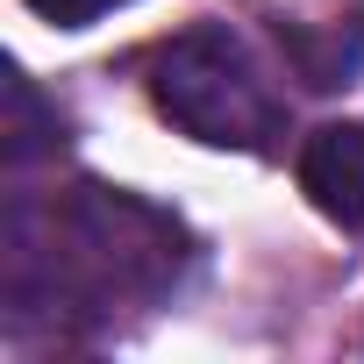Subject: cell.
<instances>
[{
  "mask_svg": "<svg viewBox=\"0 0 364 364\" xmlns=\"http://www.w3.org/2000/svg\"><path fill=\"white\" fill-rule=\"evenodd\" d=\"M193 272V229L171 208L72 178L22 186L0 215V307L8 328L43 336H100L129 314L164 307Z\"/></svg>",
  "mask_w": 364,
  "mask_h": 364,
  "instance_id": "obj_1",
  "label": "cell"
},
{
  "mask_svg": "<svg viewBox=\"0 0 364 364\" xmlns=\"http://www.w3.org/2000/svg\"><path fill=\"white\" fill-rule=\"evenodd\" d=\"M143 86L171 129L208 150H272L286 136V100L229 22H193L150 50Z\"/></svg>",
  "mask_w": 364,
  "mask_h": 364,
  "instance_id": "obj_2",
  "label": "cell"
},
{
  "mask_svg": "<svg viewBox=\"0 0 364 364\" xmlns=\"http://www.w3.org/2000/svg\"><path fill=\"white\" fill-rule=\"evenodd\" d=\"M300 193L336 229L364 236V122H328L300 143Z\"/></svg>",
  "mask_w": 364,
  "mask_h": 364,
  "instance_id": "obj_3",
  "label": "cell"
},
{
  "mask_svg": "<svg viewBox=\"0 0 364 364\" xmlns=\"http://www.w3.org/2000/svg\"><path fill=\"white\" fill-rule=\"evenodd\" d=\"M43 150H58V114L36 100V86L15 72L8 86V171H29Z\"/></svg>",
  "mask_w": 364,
  "mask_h": 364,
  "instance_id": "obj_4",
  "label": "cell"
},
{
  "mask_svg": "<svg viewBox=\"0 0 364 364\" xmlns=\"http://www.w3.org/2000/svg\"><path fill=\"white\" fill-rule=\"evenodd\" d=\"M29 8H36L43 22H58V29H93L100 15L129 8V0H29Z\"/></svg>",
  "mask_w": 364,
  "mask_h": 364,
  "instance_id": "obj_5",
  "label": "cell"
}]
</instances>
